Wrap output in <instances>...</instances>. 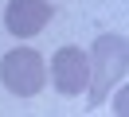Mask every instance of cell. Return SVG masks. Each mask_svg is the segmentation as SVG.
Wrapping results in <instances>:
<instances>
[{"instance_id": "obj_1", "label": "cell", "mask_w": 129, "mask_h": 117, "mask_svg": "<svg viewBox=\"0 0 129 117\" xmlns=\"http://www.w3.org/2000/svg\"><path fill=\"white\" fill-rule=\"evenodd\" d=\"M0 78H4V86H8L12 94L31 98V94L43 90L47 70H43V59L31 51V47H16V51H8L4 59H0Z\"/></svg>"}, {"instance_id": "obj_2", "label": "cell", "mask_w": 129, "mask_h": 117, "mask_svg": "<svg viewBox=\"0 0 129 117\" xmlns=\"http://www.w3.org/2000/svg\"><path fill=\"white\" fill-rule=\"evenodd\" d=\"M51 78L59 94H82V86L90 82V59L78 47H63L51 59Z\"/></svg>"}, {"instance_id": "obj_3", "label": "cell", "mask_w": 129, "mask_h": 117, "mask_svg": "<svg viewBox=\"0 0 129 117\" xmlns=\"http://www.w3.org/2000/svg\"><path fill=\"white\" fill-rule=\"evenodd\" d=\"M94 62H98V86H94V105L106 98V86L113 82L117 74H125V39H117V35H102L98 39V47H94Z\"/></svg>"}, {"instance_id": "obj_4", "label": "cell", "mask_w": 129, "mask_h": 117, "mask_svg": "<svg viewBox=\"0 0 129 117\" xmlns=\"http://www.w3.org/2000/svg\"><path fill=\"white\" fill-rule=\"evenodd\" d=\"M47 20H51V4L47 0H12L8 12H4V23H8V31L16 39L39 35L47 27Z\"/></svg>"}]
</instances>
